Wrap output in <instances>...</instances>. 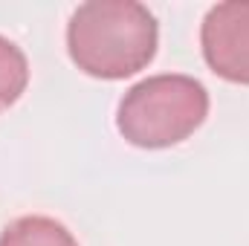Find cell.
Masks as SVG:
<instances>
[{
  "label": "cell",
  "instance_id": "cell-1",
  "mask_svg": "<svg viewBox=\"0 0 249 246\" xmlns=\"http://www.w3.org/2000/svg\"><path fill=\"white\" fill-rule=\"evenodd\" d=\"M157 18L136 0L81 3L67 23V53L72 64L105 81H119L145 70L157 55Z\"/></svg>",
  "mask_w": 249,
  "mask_h": 246
},
{
  "label": "cell",
  "instance_id": "cell-5",
  "mask_svg": "<svg viewBox=\"0 0 249 246\" xmlns=\"http://www.w3.org/2000/svg\"><path fill=\"white\" fill-rule=\"evenodd\" d=\"M29 84V61L23 50L0 35V110L12 107Z\"/></svg>",
  "mask_w": 249,
  "mask_h": 246
},
{
  "label": "cell",
  "instance_id": "cell-3",
  "mask_svg": "<svg viewBox=\"0 0 249 246\" xmlns=\"http://www.w3.org/2000/svg\"><path fill=\"white\" fill-rule=\"evenodd\" d=\"M200 47L214 75L249 84V0L212 6L200 26Z\"/></svg>",
  "mask_w": 249,
  "mask_h": 246
},
{
  "label": "cell",
  "instance_id": "cell-4",
  "mask_svg": "<svg viewBox=\"0 0 249 246\" xmlns=\"http://www.w3.org/2000/svg\"><path fill=\"white\" fill-rule=\"evenodd\" d=\"M0 246H78V241L58 220L47 214H26L0 232Z\"/></svg>",
  "mask_w": 249,
  "mask_h": 246
},
{
  "label": "cell",
  "instance_id": "cell-2",
  "mask_svg": "<svg viewBox=\"0 0 249 246\" xmlns=\"http://www.w3.org/2000/svg\"><path fill=\"white\" fill-rule=\"evenodd\" d=\"M209 116V90L183 72H160L133 84L119 102L116 127L136 148H171Z\"/></svg>",
  "mask_w": 249,
  "mask_h": 246
}]
</instances>
